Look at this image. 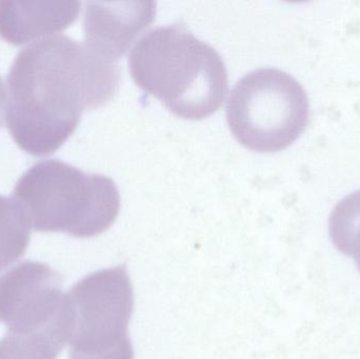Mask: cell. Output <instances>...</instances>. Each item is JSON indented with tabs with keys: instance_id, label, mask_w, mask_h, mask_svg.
Here are the masks:
<instances>
[{
	"instance_id": "1",
	"label": "cell",
	"mask_w": 360,
	"mask_h": 359,
	"mask_svg": "<svg viewBox=\"0 0 360 359\" xmlns=\"http://www.w3.org/2000/svg\"><path fill=\"white\" fill-rule=\"evenodd\" d=\"M120 67L65 35L37 40L17 55L6 78L4 120L13 141L35 157L55 153L120 88Z\"/></svg>"
},
{
	"instance_id": "2",
	"label": "cell",
	"mask_w": 360,
	"mask_h": 359,
	"mask_svg": "<svg viewBox=\"0 0 360 359\" xmlns=\"http://www.w3.org/2000/svg\"><path fill=\"white\" fill-rule=\"evenodd\" d=\"M128 65L139 88L184 119L209 117L228 92L221 57L182 23L147 32L131 51Z\"/></svg>"
},
{
	"instance_id": "3",
	"label": "cell",
	"mask_w": 360,
	"mask_h": 359,
	"mask_svg": "<svg viewBox=\"0 0 360 359\" xmlns=\"http://www.w3.org/2000/svg\"><path fill=\"white\" fill-rule=\"evenodd\" d=\"M31 227L90 238L107 231L117 218L120 194L109 177L86 174L58 159L37 162L23 173L13 191Z\"/></svg>"
},
{
	"instance_id": "4",
	"label": "cell",
	"mask_w": 360,
	"mask_h": 359,
	"mask_svg": "<svg viewBox=\"0 0 360 359\" xmlns=\"http://www.w3.org/2000/svg\"><path fill=\"white\" fill-rule=\"evenodd\" d=\"M309 99L290 74L273 67L241 78L231 92L226 122L239 143L259 153L283 151L309 122Z\"/></svg>"
},
{
	"instance_id": "5",
	"label": "cell",
	"mask_w": 360,
	"mask_h": 359,
	"mask_svg": "<svg viewBox=\"0 0 360 359\" xmlns=\"http://www.w3.org/2000/svg\"><path fill=\"white\" fill-rule=\"evenodd\" d=\"M70 356L105 355L133 347L128 337L134 293L126 266L86 276L67 294Z\"/></svg>"
},
{
	"instance_id": "6",
	"label": "cell",
	"mask_w": 360,
	"mask_h": 359,
	"mask_svg": "<svg viewBox=\"0 0 360 359\" xmlns=\"http://www.w3.org/2000/svg\"><path fill=\"white\" fill-rule=\"evenodd\" d=\"M63 280L46 263L25 261L0 276V322L10 333H48L67 345L71 316Z\"/></svg>"
},
{
	"instance_id": "7",
	"label": "cell",
	"mask_w": 360,
	"mask_h": 359,
	"mask_svg": "<svg viewBox=\"0 0 360 359\" xmlns=\"http://www.w3.org/2000/svg\"><path fill=\"white\" fill-rule=\"evenodd\" d=\"M155 15L154 1H89L84 18V44L101 60L116 63L135 38L153 22Z\"/></svg>"
},
{
	"instance_id": "8",
	"label": "cell",
	"mask_w": 360,
	"mask_h": 359,
	"mask_svg": "<svg viewBox=\"0 0 360 359\" xmlns=\"http://www.w3.org/2000/svg\"><path fill=\"white\" fill-rule=\"evenodd\" d=\"M79 1H0V38L14 46L46 39L77 20Z\"/></svg>"
},
{
	"instance_id": "9",
	"label": "cell",
	"mask_w": 360,
	"mask_h": 359,
	"mask_svg": "<svg viewBox=\"0 0 360 359\" xmlns=\"http://www.w3.org/2000/svg\"><path fill=\"white\" fill-rule=\"evenodd\" d=\"M31 228L20 204L14 198L0 195V271L25 255Z\"/></svg>"
},
{
	"instance_id": "10",
	"label": "cell",
	"mask_w": 360,
	"mask_h": 359,
	"mask_svg": "<svg viewBox=\"0 0 360 359\" xmlns=\"http://www.w3.org/2000/svg\"><path fill=\"white\" fill-rule=\"evenodd\" d=\"M334 246L354 257L360 271V190L345 197L334 208L329 221Z\"/></svg>"
},
{
	"instance_id": "11",
	"label": "cell",
	"mask_w": 360,
	"mask_h": 359,
	"mask_svg": "<svg viewBox=\"0 0 360 359\" xmlns=\"http://www.w3.org/2000/svg\"><path fill=\"white\" fill-rule=\"evenodd\" d=\"M65 344L48 333H6L0 359H57Z\"/></svg>"
},
{
	"instance_id": "12",
	"label": "cell",
	"mask_w": 360,
	"mask_h": 359,
	"mask_svg": "<svg viewBox=\"0 0 360 359\" xmlns=\"http://www.w3.org/2000/svg\"><path fill=\"white\" fill-rule=\"evenodd\" d=\"M6 89L4 88V82L0 78V128L4 124V112H6Z\"/></svg>"
}]
</instances>
